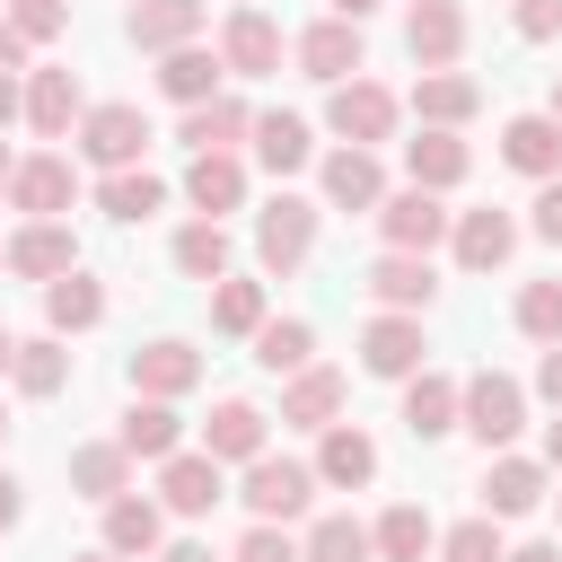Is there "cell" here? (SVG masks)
<instances>
[{
  "label": "cell",
  "instance_id": "obj_1",
  "mask_svg": "<svg viewBox=\"0 0 562 562\" xmlns=\"http://www.w3.org/2000/svg\"><path fill=\"white\" fill-rule=\"evenodd\" d=\"M457 430H474L483 448H509V439L527 430V386H518L509 369H474V378H457Z\"/></svg>",
  "mask_w": 562,
  "mask_h": 562
},
{
  "label": "cell",
  "instance_id": "obj_2",
  "mask_svg": "<svg viewBox=\"0 0 562 562\" xmlns=\"http://www.w3.org/2000/svg\"><path fill=\"white\" fill-rule=\"evenodd\" d=\"M307 246H316V202H307V193H272V202L255 211V263H263L272 281H290V272L307 263Z\"/></svg>",
  "mask_w": 562,
  "mask_h": 562
},
{
  "label": "cell",
  "instance_id": "obj_3",
  "mask_svg": "<svg viewBox=\"0 0 562 562\" xmlns=\"http://www.w3.org/2000/svg\"><path fill=\"white\" fill-rule=\"evenodd\" d=\"M325 123H334V140H351V149H378V140H395V123H404V97H395V88H378V79H342V88L325 97Z\"/></svg>",
  "mask_w": 562,
  "mask_h": 562
},
{
  "label": "cell",
  "instance_id": "obj_4",
  "mask_svg": "<svg viewBox=\"0 0 562 562\" xmlns=\"http://www.w3.org/2000/svg\"><path fill=\"white\" fill-rule=\"evenodd\" d=\"M237 501L255 509V518H272V527H290L307 501H316V465H299V457H246V483H237Z\"/></svg>",
  "mask_w": 562,
  "mask_h": 562
},
{
  "label": "cell",
  "instance_id": "obj_5",
  "mask_svg": "<svg viewBox=\"0 0 562 562\" xmlns=\"http://www.w3.org/2000/svg\"><path fill=\"white\" fill-rule=\"evenodd\" d=\"M70 140H79V158H88L97 176H114V167H140V149H149V114H140V105H88Z\"/></svg>",
  "mask_w": 562,
  "mask_h": 562
},
{
  "label": "cell",
  "instance_id": "obj_6",
  "mask_svg": "<svg viewBox=\"0 0 562 562\" xmlns=\"http://www.w3.org/2000/svg\"><path fill=\"white\" fill-rule=\"evenodd\" d=\"M228 501V465L211 457V448H176V457H158V509H176V518H211Z\"/></svg>",
  "mask_w": 562,
  "mask_h": 562
},
{
  "label": "cell",
  "instance_id": "obj_7",
  "mask_svg": "<svg viewBox=\"0 0 562 562\" xmlns=\"http://www.w3.org/2000/svg\"><path fill=\"white\" fill-rule=\"evenodd\" d=\"M70 202H79V167H70L61 149H35V158L9 167V211H26V220H61Z\"/></svg>",
  "mask_w": 562,
  "mask_h": 562
},
{
  "label": "cell",
  "instance_id": "obj_8",
  "mask_svg": "<svg viewBox=\"0 0 562 562\" xmlns=\"http://www.w3.org/2000/svg\"><path fill=\"white\" fill-rule=\"evenodd\" d=\"M220 61H228V79H272V70H281V26H272L255 0H237V9L220 18Z\"/></svg>",
  "mask_w": 562,
  "mask_h": 562
},
{
  "label": "cell",
  "instance_id": "obj_9",
  "mask_svg": "<svg viewBox=\"0 0 562 562\" xmlns=\"http://www.w3.org/2000/svg\"><path fill=\"white\" fill-rule=\"evenodd\" d=\"M422 351H430V342H422V316H404V307H378V316L360 325V369H369V378H395V386H404V378L422 369Z\"/></svg>",
  "mask_w": 562,
  "mask_h": 562
},
{
  "label": "cell",
  "instance_id": "obj_10",
  "mask_svg": "<svg viewBox=\"0 0 562 562\" xmlns=\"http://www.w3.org/2000/svg\"><path fill=\"white\" fill-rule=\"evenodd\" d=\"M369 220H378V237H386V246H404V255H430V246L448 237V211H439V193H422V184L386 193Z\"/></svg>",
  "mask_w": 562,
  "mask_h": 562
},
{
  "label": "cell",
  "instance_id": "obj_11",
  "mask_svg": "<svg viewBox=\"0 0 562 562\" xmlns=\"http://www.w3.org/2000/svg\"><path fill=\"white\" fill-rule=\"evenodd\" d=\"M123 378H132V395H158V404H176V395H193V386H202V351L167 334V342H140Z\"/></svg>",
  "mask_w": 562,
  "mask_h": 562
},
{
  "label": "cell",
  "instance_id": "obj_12",
  "mask_svg": "<svg viewBox=\"0 0 562 562\" xmlns=\"http://www.w3.org/2000/svg\"><path fill=\"white\" fill-rule=\"evenodd\" d=\"M404 53H413L422 70H457V53H465V9H457V0H413V9H404Z\"/></svg>",
  "mask_w": 562,
  "mask_h": 562
},
{
  "label": "cell",
  "instance_id": "obj_13",
  "mask_svg": "<svg viewBox=\"0 0 562 562\" xmlns=\"http://www.w3.org/2000/svg\"><path fill=\"white\" fill-rule=\"evenodd\" d=\"M18 97H26L18 114H26L44 140H70V132H79V114H88L79 79H70V70H53V61H44V70H26V88H18Z\"/></svg>",
  "mask_w": 562,
  "mask_h": 562
},
{
  "label": "cell",
  "instance_id": "obj_14",
  "mask_svg": "<svg viewBox=\"0 0 562 562\" xmlns=\"http://www.w3.org/2000/svg\"><path fill=\"white\" fill-rule=\"evenodd\" d=\"M448 246L465 272H501L518 255V220L509 211H448Z\"/></svg>",
  "mask_w": 562,
  "mask_h": 562
},
{
  "label": "cell",
  "instance_id": "obj_15",
  "mask_svg": "<svg viewBox=\"0 0 562 562\" xmlns=\"http://www.w3.org/2000/svg\"><path fill=\"white\" fill-rule=\"evenodd\" d=\"M360 281H369V299H378V307H404V316H422V307L439 299V272H430V255H404V246H386V255H378Z\"/></svg>",
  "mask_w": 562,
  "mask_h": 562
},
{
  "label": "cell",
  "instance_id": "obj_16",
  "mask_svg": "<svg viewBox=\"0 0 562 562\" xmlns=\"http://www.w3.org/2000/svg\"><path fill=\"white\" fill-rule=\"evenodd\" d=\"M316 483H334V492L378 483V439H369L360 422H325V430H316Z\"/></svg>",
  "mask_w": 562,
  "mask_h": 562
},
{
  "label": "cell",
  "instance_id": "obj_17",
  "mask_svg": "<svg viewBox=\"0 0 562 562\" xmlns=\"http://www.w3.org/2000/svg\"><path fill=\"white\" fill-rule=\"evenodd\" d=\"M202 26H211V9H202V0H132V18H123V35H132L140 53L202 44Z\"/></svg>",
  "mask_w": 562,
  "mask_h": 562
},
{
  "label": "cell",
  "instance_id": "obj_18",
  "mask_svg": "<svg viewBox=\"0 0 562 562\" xmlns=\"http://www.w3.org/2000/svg\"><path fill=\"white\" fill-rule=\"evenodd\" d=\"M290 53H299V70H307V79H325V88L360 79V26H351V18H316Z\"/></svg>",
  "mask_w": 562,
  "mask_h": 562
},
{
  "label": "cell",
  "instance_id": "obj_19",
  "mask_svg": "<svg viewBox=\"0 0 562 562\" xmlns=\"http://www.w3.org/2000/svg\"><path fill=\"white\" fill-rule=\"evenodd\" d=\"M316 184H325L334 211H378V202H386V167H378V149H351V140L316 167Z\"/></svg>",
  "mask_w": 562,
  "mask_h": 562
},
{
  "label": "cell",
  "instance_id": "obj_20",
  "mask_svg": "<svg viewBox=\"0 0 562 562\" xmlns=\"http://www.w3.org/2000/svg\"><path fill=\"white\" fill-rule=\"evenodd\" d=\"M70 263H79L70 220H26V228L9 237V272H18V281H61Z\"/></svg>",
  "mask_w": 562,
  "mask_h": 562
},
{
  "label": "cell",
  "instance_id": "obj_21",
  "mask_svg": "<svg viewBox=\"0 0 562 562\" xmlns=\"http://www.w3.org/2000/svg\"><path fill=\"white\" fill-rule=\"evenodd\" d=\"M342 369H325V360H307V369H290V386H281V422L290 430H325V422H342Z\"/></svg>",
  "mask_w": 562,
  "mask_h": 562
},
{
  "label": "cell",
  "instance_id": "obj_22",
  "mask_svg": "<svg viewBox=\"0 0 562 562\" xmlns=\"http://www.w3.org/2000/svg\"><path fill=\"white\" fill-rule=\"evenodd\" d=\"M158 544H167V509H158L149 492H114V501H105V553L149 562Z\"/></svg>",
  "mask_w": 562,
  "mask_h": 562
},
{
  "label": "cell",
  "instance_id": "obj_23",
  "mask_svg": "<svg viewBox=\"0 0 562 562\" xmlns=\"http://www.w3.org/2000/svg\"><path fill=\"white\" fill-rule=\"evenodd\" d=\"M465 167H474V149H465L457 132H439V123H422V132L404 140V176H413L422 193H448V184H465Z\"/></svg>",
  "mask_w": 562,
  "mask_h": 562
},
{
  "label": "cell",
  "instance_id": "obj_24",
  "mask_svg": "<svg viewBox=\"0 0 562 562\" xmlns=\"http://www.w3.org/2000/svg\"><path fill=\"white\" fill-rule=\"evenodd\" d=\"M184 202H193L202 220L237 211V202H246V158H237V149H193V167H184Z\"/></svg>",
  "mask_w": 562,
  "mask_h": 562
},
{
  "label": "cell",
  "instance_id": "obj_25",
  "mask_svg": "<svg viewBox=\"0 0 562 562\" xmlns=\"http://www.w3.org/2000/svg\"><path fill=\"white\" fill-rule=\"evenodd\" d=\"M263 430H272V413H263V404H246V395H228V404H211L202 448H211L220 465H246V457H263Z\"/></svg>",
  "mask_w": 562,
  "mask_h": 562
},
{
  "label": "cell",
  "instance_id": "obj_26",
  "mask_svg": "<svg viewBox=\"0 0 562 562\" xmlns=\"http://www.w3.org/2000/svg\"><path fill=\"white\" fill-rule=\"evenodd\" d=\"M536 501H553V492H544V465L501 448V457L483 465V518H527Z\"/></svg>",
  "mask_w": 562,
  "mask_h": 562
},
{
  "label": "cell",
  "instance_id": "obj_27",
  "mask_svg": "<svg viewBox=\"0 0 562 562\" xmlns=\"http://www.w3.org/2000/svg\"><path fill=\"white\" fill-rule=\"evenodd\" d=\"M220 79H228V61H220L211 44H176V53H158V97H176V105H211Z\"/></svg>",
  "mask_w": 562,
  "mask_h": 562
},
{
  "label": "cell",
  "instance_id": "obj_28",
  "mask_svg": "<svg viewBox=\"0 0 562 562\" xmlns=\"http://www.w3.org/2000/svg\"><path fill=\"white\" fill-rule=\"evenodd\" d=\"M404 430H413V439H448V430H457V378H448V369L422 360V369L404 378Z\"/></svg>",
  "mask_w": 562,
  "mask_h": 562
},
{
  "label": "cell",
  "instance_id": "obj_29",
  "mask_svg": "<svg viewBox=\"0 0 562 562\" xmlns=\"http://www.w3.org/2000/svg\"><path fill=\"white\" fill-rule=\"evenodd\" d=\"M501 158H509L518 176H536V184L562 176V123H553V114H509V123H501Z\"/></svg>",
  "mask_w": 562,
  "mask_h": 562
},
{
  "label": "cell",
  "instance_id": "obj_30",
  "mask_svg": "<svg viewBox=\"0 0 562 562\" xmlns=\"http://www.w3.org/2000/svg\"><path fill=\"white\" fill-rule=\"evenodd\" d=\"M44 325L53 334H88V325H105V281L97 272H61V281H44Z\"/></svg>",
  "mask_w": 562,
  "mask_h": 562
},
{
  "label": "cell",
  "instance_id": "obj_31",
  "mask_svg": "<svg viewBox=\"0 0 562 562\" xmlns=\"http://www.w3.org/2000/svg\"><path fill=\"white\" fill-rule=\"evenodd\" d=\"M114 439H123V457L140 465V457H176V448H184V422H176V404H158V395H132V413L114 422Z\"/></svg>",
  "mask_w": 562,
  "mask_h": 562
},
{
  "label": "cell",
  "instance_id": "obj_32",
  "mask_svg": "<svg viewBox=\"0 0 562 562\" xmlns=\"http://www.w3.org/2000/svg\"><path fill=\"white\" fill-rule=\"evenodd\" d=\"M474 105H483V88H474L465 70H422V79H413V114H422V123H439V132L474 123Z\"/></svg>",
  "mask_w": 562,
  "mask_h": 562
},
{
  "label": "cell",
  "instance_id": "obj_33",
  "mask_svg": "<svg viewBox=\"0 0 562 562\" xmlns=\"http://www.w3.org/2000/svg\"><path fill=\"white\" fill-rule=\"evenodd\" d=\"M70 492L79 501H114V492H132V457H123V439H88V448H70Z\"/></svg>",
  "mask_w": 562,
  "mask_h": 562
},
{
  "label": "cell",
  "instance_id": "obj_34",
  "mask_svg": "<svg viewBox=\"0 0 562 562\" xmlns=\"http://www.w3.org/2000/svg\"><path fill=\"white\" fill-rule=\"evenodd\" d=\"M246 132H255V105L228 97V88H220L211 105H184V149H237Z\"/></svg>",
  "mask_w": 562,
  "mask_h": 562
},
{
  "label": "cell",
  "instance_id": "obj_35",
  "mask_svg": "<svg viewBox=\"0 0 562 562\" xmlns=\"http://www.w3.org/2000/svg\"><path fill=\"white\" fill-rule=\"evenodd\" d=\"M246 342H255V360H263L272 378H290V369H307V360H316V325H307V316H263Z\"/></svg>",
  "mask_w": 562,
  "mask_h": 562
},
{
  "label": "cell",
  "instance_id": "obj_36",
  "mask_svg": "<svg viewBox=\"0 0 562 562\" xmlns=\"http://www.w3.org/2000/svg\"><path fill=\"white\" fill-rule=\"evenodd\" d=\"M246 140H255V158H263L272 176H299V167L316 158V140H307V123H299V114H255V132H246Z\"/></svg>",
  "mask_w": 562,
  "mask_h": 562
},
{
  "label": "cell",
  "instance_id": "obj_37",
  "mask_svg": "<svg viewBox=\"0 0 562 562\" xmlns=\"http://www.w3.org/2000/svg\"><path fill=\"white\" fill-rule=\"evenodd\" d=\"M97 211L132 228V220H149V211H167V184H158L149 167H114V176L97 184Z\"/></svg>",
  "mask_w": 562,
  "mask_h": 562
},
{
  "label": "cell",
  "instance_id": "obj_38",
  "mask_svg": "<svg viewBox=\"0 0 562 562\" xmlns=\"http://www.w3.org/2000/svg\"><path fill=\"white\" fill-rule=\"evenodd\" d=\"M9 378H18V395H61V386H70V351H61V334L18 342V351H9Z\"/></svg>",
  "mask_w": 562,
  "mask_h": 562
},
{
  "label": "cell",
  "instance_id": "obj_39",
  "mask_svg": "<svg viewBox=\"0 0 562 562\" xmlns=\"http://www.w3.org/2000/svg\"><path fill=\"white\" fill-rule=\"evenodd\" d=\"M369 544H378V562H422L430 544H439V527H430V509H413V501H395L378 527H369Z\"/></svg>",
  "mask_w": 562,
  "mask_h": 562
},
{
  "label": "cell",
  "instance_id": "obj_40",
  "mask_svg": "<svg viewBox=\"0 0 562 562\" xmlns=\"http://www.w3.org/2000/svg\"><path fill=\"white\" fill-rule=\"evenodd\" d=\"M176 272L184 281H220L228 272V228L220 220H184L176 228Z\"/></svg>",
  "mask_w": 562,
  "mask_h": 562
},
{
  "label": "cell",
  "instance_id": "obj_41",
  "mask_svg": "<svg viewBox=\"0 0 562 562\" xmlns=\"http://www.w3.org/2000/svg\"><path fill=\"white\" fill-rule=\"evenodd\" d=\"M255 325H263V281L220 272V281H211V334H237V342H246Z\"/></svg>",
  "mask_w": 562,
  "mask_h": 562
},
{
  "label": "cell",
  "instance_id": "obj_42",
  "mask_svg": "<svg viewBox=\"0 0 562 562\" xmlns=\"http://www.w3.org/2000/svg\"><path fill=\"white\" fill-rule=\"evenodd\" d=\"M299 562H378V544H369L360 518H316L307 544H299Z\"/></svg>",
  "mask_w": 562,
  "mask_h": 562
},
{
  "label": "cell",
  "instance_id": "obj_43",
  "mask_svg": "<svg viewBox=\"0 0 562 562\" xmlns=\"http://www.w3.org/2000/svg\"><path fill=\"white\" fill-rule=\"evenodd\" d=\"M518 334L527 342H562V281H527L518 290Z\"/></svg>",
  "mask_w": 562,
  "mask_h": 562
},
{
  "label": "cell",
  "instance_id": "obj_44",
  "mask_svg": "<svg viewBox=\"0 0 562 562\" xmlns=\"http://www.w3.org/2000/svg\"><path fill=\"white\" fill-rule=\"evenodd\" d=\"M439 553H448V562H501L509 544H501V518H457V527L439 536Z\"/></svg>",
  "mask_w": 562,
  "mask_h": 562
},
{
  "label": "cell",
  "instance_id": "obj_45",
  "mask_svg": "<svg viewBox=\"0 0 562 562\" xmlns=\"http://www.w3.org/2000/svg\"><path fill=\"white\" fill-rule=\"evenodd\" d=\"M0 18H9V26L26 35V44H53V35L70 26V0H9Z\"/></svg>",
  "mask_w": 562,
  "mask_h": 562
},
{
  "label": "cell",
  "instance_id": "obj_46",
  "mask_svg": "<svg viewBox=\"0 0 562 562\" xmlns=\"http://www.w3.org/2000/svg\"><path fill=\"white\" fill-rule=\"evenodd\" d=\"M228 562H299V544H290V527H272V518H255L246 536H237V553Z\"/></svg>",
  "mask_w": 562,
  "mask_h": 562
},
{
  "label": "cell",
  "instance_id": "obj_47",
  "mask_svg": "<svg viewBox=\"0 0 562 562\" xmlns=\"http://www.w3.org/2000/svg\"><path fill=\"white\" fill-rule=\"evenodd\" d=\"M509 26H518L527 44H553V35H562V0H518V9H509Z\"/></svg>",
  "mask_w": 562,
  "mask_h": 562
},
{
  "label": "cell",
  "instance_id": "obj_48",
  "mask_svg": "<svg viewBox=\"0 0 562 562\" xmlns=\"http://www.w3.org/2000/svg\"><path fill=\"white\" fill-rule=\"evenodd\" d=\"M527 228H536L544 246H562V176H544V184H536V220H527Z\"/></svg>",
  "mask_w": 562,
  "mask_h": 562
},
{
  "label": "cell",
  "instance_id": "obj_49",
  "mask_svg": "<svg viewBox=\"0 0 562 562\" xmlns=\"http://www.w3.org/2000/svg\"><path fill=\"white\" fill-rule=\"evenodd\" d=\"M536 395L562 404V342H544V360H536Z\"/></svg>",
  "mask_w": 562,
  "mask_h": 562
},
{
  "label": "cell",
  "instance_id": "obj_50",
  "mask_svg": "<svg viewBox=\"0 0 562 562\" xmlns=\"http://www.w3.org/2000/svg\"><path fill=\"white\" fill-rule=\"evenodd\" d=\"M26 53H35V44H26V35L0 18V70H26Z\"/></svg>",
  "mask_w": 562,
  "mask_h": 562
},
{
  "label": "cell",
  "instance_id": "obj_51",
  "mask_svg": "<svg viewBox=\"0 0 562 562\" xmlns=\"http://www.w3.org/2000/svg\"><path fill=\"white\" fill-rule=\"evenodd\" d=\"M18 518H26V501H18V474H9V465H0V536H9V527H18Z\"/></svg>",
  "mask_w": 562,
  "mask_h": 562
},
{
  "label": "cell",
  "instance_id": "obj_52",
  "mask_svg": "<svg viewBox=\"0 0 562 562\" xmlns=\"http://www.w3.org/2000/svg\"><path fill=\"white\" fill-rule=\"evenodd\" d=\"M158 562H220L211 544H193V536H176V544H158Z\"/></svg>",
  "mask_w": 562,
  "mask_h": 562
},
{
  "label": "cell",
  "instance_id": "obj_53",
  "mask_svg": "<svg viewBox=\"0 0 562 562\" xmlns=\"http://www.w3.org/2000/svg\"><path fill=\"white\" fill-rule=\"evenodd\" d=\"M18 105H26V97H18V79H9V70H0V132H9V123H18Z\"/></svg>",
  "mask_w": 562,
  "mask_h": 562
},
{
  "label": "cell",
  "instance_id": "obj_54",
  "mask_svg": "<svg viewBox=\"0 0 562 562\" xmlns=\"http://www.w3.org/2000/svg\"><path fill=\"white\" fill-rule=\"evenodd\" d=\"M544 465L562 474V404H553V422H544Z\"/></svg>",
  "mask_w": 562,
  "mask_h": 562
},
{
  "label": "cell",
  "instance_id": "obj_55",
  "mask_svg": "<svg viewBox=\"0 0 562 562\" xmlns=\"http://www.w3.org/2000/svg\"><path fill=\"white\" fill-rule=\"evenodd\" d=\"M369 9H378V0H325V18H351V26H360Z\"/></svg>",
  "mask_w": 562,
  "mask_h": 562
},
{
  "label": "cell",
  "instance_id": "obj_56",
  "mask_svg": "<svg viewBox=\"0 0 562 562\" xmlns=\"http://www.w3.org/2000/svg\"><path fill=\"white\" fill-rule=\"evenodd\" d=\"M501 562H562V544H518V553H501Z\"/></svg>",
  "mask_w": 562,
  "mask_h": 562
},
{
  "label": "cell",
  "instance_id": "obj_57",
  "mask_svg": "<svg viewBox=\"0 0 562 562\" xmlns=\"http://www.w3.org/2000/svg\"><path fill=\"white\" fill-rule=\"evenodd\" d=\"M70 562H123V553H105V544H97V553H70Z\"/></svg>",
  "mask_w": 562,
  "mask_h": 562
},
{
  "label": "cell",
  "instance_id": "obj_58",
  "mask_svg": "<svg viewBox=\"0 0 562 562\" xmlns=\"http://www.w3.org/2000/svg\"><path fill=\"white\" fill-rule=\"evenodd\" d=\"M9 351H18V334H9V325H0V369H9Z\"/></svg>",
  "mask_w": 562,
  "mask_h": 562
},
{
  "label": "cell",
  "instance_id": "obj_59",
  "mask_svg": "<svg viewBox=\"0 0 562 562\" xmlns=\"http://www.w3.org/2000/svg\"><path fill=\"white\" fill-rule=\"evenodd\" d=\"M544 114H553V123H562V79H553V105H544Z\"/></svg>",
  "mask_w": 562,
  "mask_h": 562
},
{
  "label": "cell",
  "instance_id": "obj_60",
  "mask_svg": "<svg viewBox=\"0 0 562 562\" xmlns=\"http://www.w3.org/2000/svg\"><path fill=\"white\" fill-rule=\"evenodd\" d=\"M9 167H18V158H9V149H0V193H9Z\"/></svg>",
  "mask_w": 562,
  "mask_h": 562
},
{
  "label": "cell",
  "instance_id": "obj_61",
  "mask_svg": "<svg viewBox=\"0 0 562 562\" xmlns=\"http://www.w3.org/2000/svg\"><path fill=\"white\" fill-rule=\"evenodd\" d=\"M0 263H9V237H0Z\"/></svg>",
  "mask_w": 562,
  "mask_h": 562
},
{
  "label": "cell",
  "instance_id": "obj_62",
  "mask_svg": "<svg viewBox=\"0 0 562 562\" xmlns=\"http://www.w3.org/2000/svg\"><path fill=\"white\" fill-rule=\"evenodd\" d=\"M0 439H9V413H0Z\"/></svg>",
  "mask_w": 562,
  "mask_h": 562
},
{
  "label": "cell",
  "instance_id": "obj_63",
  "mask_svg": "<svg viewBox=\"0 0 562 562\" xmlns=\"http://www.w3.org/2000/svg\"><path fill=\"white\" fill-rule=\"evenodd\" d=\"M553 509H562V492H553Z\"/></svg>",
  "mask_w": 562,
  "mask_h": 562
}]
</instances>
